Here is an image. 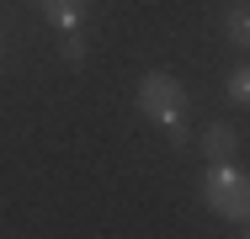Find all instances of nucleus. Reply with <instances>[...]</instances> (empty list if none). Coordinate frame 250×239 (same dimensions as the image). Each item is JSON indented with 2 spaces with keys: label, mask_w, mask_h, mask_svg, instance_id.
Wrapping results in <instances>:
<instances>
[{
  "label": "nucleus",
  "mask_w": 250,
  "mask_h": 239,
  "mask_svg": "<svg viewBox=\"0 0 250 239\" xmlns=\"http://www.w3.org/2000/svg\"><path fill=\"white\" fill-rule=\"evenodd\" d=\"M139 112L149 122H165V128H181L187 117V85L170 75V69H149L139 80Z\"/></svg>",
  "instance_id": "f257e3e1"
},
{
  "label": "nucleus",
  "mask_w": 250,
  "mask_h": 239,
  "mask_svg": "<svg viewBox=\"0 0 250 239\" xmlns=\"http://www.w3.org/2000/svg\"><path fill=\"white\" fill-rule=\"evenodd\" d=\"M202 202L218 213V218H245L250 213V181L229 165V159H218V165H208V176H202Z\"/></svg>",
  "instance_id": "f03ea898"
},
{
  "label": "nucleus",
  "mask_w": 250,
  "mask_h": 239,
  "mask_svg": "<svg viewBox=\"0 0 250 239\" xmlns=\"http://www.w3.org/2000/svg\"><path fill=\"white\" fill-rule=\"evenodd\" d=\"M234 149H240V133H234L229 122H213V128L202 133V154H208L213 165H218V159H229Z\"/></svg>",
  "instance_id": "7ed1b4c3"
},
{
  "label": "nucleus",
  "mask_w": 250,
  "mask_h": 239,
  "mask_svg": "<svg viewBox=\"0 0 250 239\" xmlns=\"http://www.w3.org/2000/svg\"><path fill=\"white\" fill-rule=\"evenodd\" d=\"M38 5H43V16H48L53 27H64V32H75L80 16H85V0H38Z\"/></svg>",
  "instance_id": "20e7f679"
},
{
  "label": "nucleus",
  "mask_w": 250,
  "mask_h": 239,
  "mask_svg": "<svg viewBox=\"0 0 250 239\" xmlns=\"http://www.w3.org/2000/svg\"><path fill=\"white\" fill-rule=\"evenodd\" d=\"M224 91H229V101H240V106H245V101H250V75H245V69H229Z\"/></svg>",
  "instance_id": "39448f33"
},
{
  "label": "nucleus",
  "mask_w": 250,
  "mask_h": 239,
  "mask_svg": "<svg viewBox=\"0 0 250 239\" xmlns=\"http://www.w3.org/2000/svg\"><path fill=\"white\" fill-rule=\"evenodd\" d=\"M224 32H229V43H245V38H250V16H245V11H229Z\"/></svg>",
  "instance_id": "423d86ee"
},
{
  "label": "nucleus",
  "mask_w": 250,
  "mask_h": 239,
  "mask_svg": "<svg viewBox=\"0 0 250 239\" xmlns=\"http://www.w3.org/2000/svg\"><path fill=\"white\" fill-rule=\"evenodd\" d=\"M64 59H69V64H80V59H85V43H80V38H75V32H69V38H64Z\"/></svg>",
  "instance_id": "0eeeda50"
}]
</instances>
